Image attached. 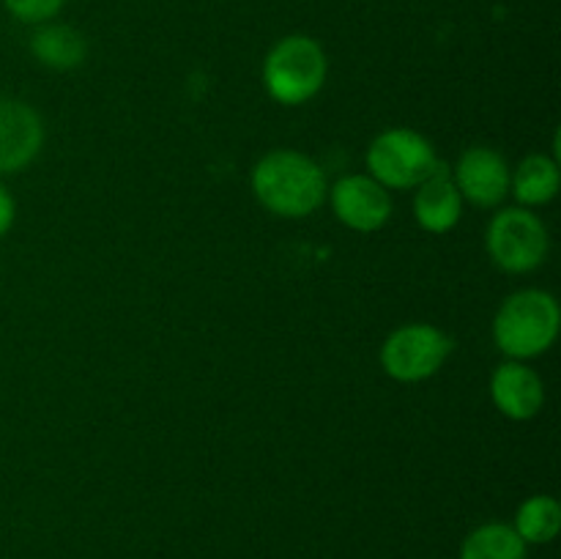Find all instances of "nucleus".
I'll return each instance as SVG.
<instances>
[{
    "mask_svg": "<svg viewBox=\"0 0 561 559\" xmlns=\"http://www.w3.org/2000/svg\"><path fill=\"white\" fill-rule=\"evenodd\" d=\"M5 11L25 25H44L64 11L66 0H3Z\"/></svg>",
    "mask_w": 561,
    "mask_h": 559,
    "instance_id": "obj_16",
    "label": "nucleus"
},
{
    "mask_svg": "<svg viewBox=\"0 0 561 559\" xmlns=\"http://www.w3.org/2000/svg\"><path fill=\"white\" fill-rule=\"evenodd\" d=\"M485 250L502 272L526 274L546 263L551 236L531 208H504L488 223Z\"/></svg>",
    "mask_w": 561,
    "mask_h": 559,
    "instance_id": "obj_6",
    "label": "nucleus"
},
{
    "mask_svg": "<svg viewBox=\"0 0 561 559\" xmlns=\"http://www.w3.org/2000/svg\"><path fill=\"white\" fill-rule=\"evenodd\" d=\"M510 173L513 168L496 148L471 146L460 153L453 181L463 203L469 201L480 208H493L510 195Z\"/></svg>",
    "mask_w": 561,
    "mask_h": 559,
    "instance_id": "obj_8",
    "label": "nucleus"
},
{
    "mask_svg": "<svg viewBox=\"0 0 561 559\" xmlns=\"http://www.w3.org/2000/svg\"><path fill=\"white\" fill-rule=\"evenodd\" d=\"M365 162L367 175L387 190H416L442 164V159L422 132L394 126L373 137Z\"/></svg>",
    "mask_w": 561,
    "mask_h": 559,
    "instance_id": "obj_4",
    "label": "nucleus"
},
{
    "mask_svg": "<svg viewBox=\"0 0 561 559\" xmlns=\"http://www.w3.org/2000/svg\"><path fill=\"white\" fill-rule=\"evenodd\" d=\"M31 53L47 69L71 71L85 64L88 42L77 27L66 22H44L33 31Z\"/></svg>",
    "mask_w": 561,
    "mask_h": 559,
    "instance_id": "obj_12",
    "label": "nucleus"
},
{
    "mask_svg": "<svg viewBox=\"0 0 561 559\" xmlns=\"http://www.w3.org/2000/svg\"><path fill=\"white\" fill-rule=\"evenodd\" d=\"M561 329L557 296L542 288L510 294L493 318V340L510 360H535L551 351Z\"/></svg>",
    "mask_w": 561,
    "mask_h": 559,
    "instance_id": "obj_2",
    "label": "nucleus"
},
{
    "mask_svg": "<svg viewBox=\"0 0 561 559\" xmlns=\"http://www.w3.org/2000/svg\"><path fill=\"white\" fill-rule=\"evenodd\" d=\"M14 219H16V203L11 197V192L5 190V184L0 181V239L14 228Z\"/></svg>",
    "mask_w": 561,
    "mask_h": 559,
    "instance_id": "obj_17",
    "label": "nucleus"
},
{
    "mask_svg": "<svg viewBox=\"0 0 561 559\" xmlns=\"http://www.w3.org/2000/svg\"><path fill=\"white\" fill-rule=\"evenodd\" d=\"M463 217V197L453 181V170L438 164L414 192V219L425 233L444 236L458 228Z\"/></svg>",
    "mask_w": 561,
    "mask_h": 559,
    "instance_id": "obj_11",
    "label": "nucleus"
},
{
    "mask_svg": "<svg viewBox=\"0 0 561 559\" xmlns=\"http://www.w3.org/2000/svg\"><path fill=\"white\" fill-rule=\"evenodd\" d=\"M491 400L507 420L529 422L546 406V381L526 362L507 360L493 370Z\"/></svg>",
    "mask_w": 561,
    "mask_h": 559,
    "instance_id": "obj_10",
    "label": "nucleus"
},
{
    "mask_svg": "<svg viewBox=\"0 0 561 559\" xmlns=\"http://www.w3.org/2000/svg\"><path fill=\"white\" fill-rule=\"evenodd\" d=\"M529 546L518 537L513 524L504 521H488L474 526L460 543L458 559H526Z\"/></svg>",
    "mask_w": 561,
    "mask_h": 559,
    "instance_id": "obj_14",
    "label": "nucleus"
},
{
    "mask_svg": "<svg viewBox=\"0 0 561 559\" xmlns=\"http://www.w3.org/2000/svg\"><path fill=\"white\" fill-rule=\"evenodd\" d=\"M252 195L266 212L285 219L312 217L329 195L327 173L307 153L274 148L263 153L250 175Z\"/></svg>",
    "mask_w": 561,
    "mask_h": 559,
    "instance_id": "obj_1",
    "label": "nucleus"
},
{
    "mask_svg": "<svg viewBox=\"0 0 561 559\" xmlns=\"http://www.w3.org/2000/svg\"><path fill=\"white\" fill-rule=\"evenodd\" d=\"M453 349V338L444 329H438L436 323L416 321L394 329L383 340L378 360L392 381L420 384L436 376L447 365Z\"/></svg>",
    "mask_w": 561,
    "mask_h": 559,
    "instance_id": "obj_5",
    "label": "nucleus"
},
{
    "mask_svg": "<svg viewBox=\"0 0 561 559\" xmlns=\"http://www.w3.org/2000/svg\"><path fill=\"white\" fill-rule=\"evenodd\" d=\"M327 77V49L307 33H288L263 58V88L283 107H299L316 99Z\"/></svg>",
    "mask_w": 561,
    "mask_h": 559,
    "instance_id": "obj_3",
    "label": "nucleus"
},
{
    "mask_svg": "<svg viewBox=\"0 0 561 559\" xmlns=\"http://www.w3.org/2000/svg\"><path fill=\"white\" fill-rule=\"evenodd\" d=\"M332 212L345 228L356 233H376L392 217V195L373 175L351 173L329 186Z\"/></svg>",
    "mask_w": 561,
    "mask_h": 559,
    "instance_id": "obj_7",
    "label": "nucleus"
},
{
    "mask_svg": "<svg viewBox=\"0 0 561 559\" xmlns=\"http://www.w3.org/2000/svg\"><path fill=\"white\" fill-rule=\"evenodd\" d=\"M513 529L526 546H546L561 532V504L551 493H535L515 510Z\"/></svg>",
    "mask_w": 561,
    "mask_h": 559,
    "instance_id": "obj_15",
    "label": "nucleus"
},
{
    "mask_svg": "<svg viewBox=\"0 0 561 559\" xmlns=\"http://www.w3.org/2000/svg\"><path fill=\"white\" fill-rule=\"evenodd\" d=\"M44 146V121L22 99L0 96V175L20 173Z\"/></svg>",
    "mask_w": 561,
    "mask_h": 559,
    "instance_id": "obj_9",
    "label": "nucleus"
},
{
    "mask_svg": "<svg viewBox=\"0 0 561 559\" xmlns=\"http://www.w3.org/2000/svg\"><path fill=\"white\" fill-rule=\"evenodd\" d=\"M561 170L559 159L548 153H529L520 159L518 168L510 173V195L524 208L546 206L559 195Z\"/></svg>",
    "mask_w": 561,
    "mask_h": 559,
    "instance_id": "obj_13",
    "label": "nucleus"
}]
</instances>
